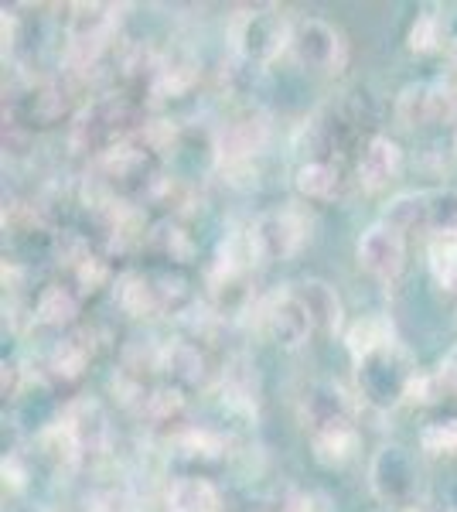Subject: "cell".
Here are the masks:
<instances>
[{
    "mask_svg": "<svg viewBox=\"0 0 457 512\" xmlns=\"http://www.w3.org/2000/svg\"><path fill=\"white\" fill-rule=\"evenodd\" d=\"M134 130H137V113H134V103L127 96H99L93 99L89 106H82L76 123H72V151L76 154H89V158H103L110 154L113 147L127 144L134 140Z\"/></svg>",
    "mask_w": 457,
    "mask_h": 512,
    "instance_id": "obj_1",
    "label": "cell"
},
{
    "mask_svg": "<svg viewBox=\"0 0 457 512\" xmlns=\"http://www.w3.org/2000/svg\"><path fill=\"white\" fill-rule=\"evenodd\" d=\"M120 11L116 4H72L69 21H65V65L72 72H89L103 59L110 41L120 28Z\"/></svg>",
    "mask_w": 457,
    "mask_h": 512,
    "instance_id": "obj_2",
    "label": "cell"
},
{
    "mask_svg": "<svg viewBox=\"0 0 457 512\" xmlns=\"http://www.w3.org/2000/svg\"><path fill=\"white\" fill-rule=\"evenodd\" d=\"M355 379H359V393L369 407L393 410L403 400H410V390L417 383V369H413L403 345L393 342L389 349L355 362Z\"/></svg>",
    "mask_w": 457,
    "mask_h": 512,
    "instance_id": "obj_3",
    "label": "cell"
},
{
    "mask_svg": "<svg viewBox=\"0 0 457 512\" xmlns=\"http://www.w3.org/2000/svg\"><path fill=\"white\" fill-rule=\"evenodd\" d=\"M290 28L294 24L280 18L273 7H246V11H236L229 21L232 52L249 69L270 65L284 48H290Z\"/></svg>",
    "mask_w": 457,
    "mask_h": 512,
    "instance_id": "obj_4",
    "label": "cell"
},
{
    "mask_svg": "<svg viewBox=\"0 0 457 512\" xmlns=\"http://www.w3.org/2000/svg\"><path fill=\"white\" fill-rule=\"evenodd\" d=\"M116 301L134 318H161L178 315L191 301L185 280L171 274H154V270H130L116 280Z\"/></svg>",
    "mask_w": 457,
    "mask_h": 512,
    "instance_id": "obj_5",
    "label": "cell"
},
{
    "mask_svg": "<svg viewBox=\"0 0 457 512\" xmlns=\"http://www.w3.org/2000/svg\"><path fill=\"white\" fill-rule=\"evenodd\" d=\"M297 414H301L304 431L311 434V444L359 431L355 427V400L331 379H314L304 386L301 400H297Z\"/></svg>",
    "mask_w": 457,
    "mask_h": 512,
    "instance_id": "obj_6",
    "label": "cell"
},
{
    "mask_svg": "<svg viewBox=\"0 0 457 512\" xmlns=\"http://www.w3.org/2000/svg\"><path fill=\"white\" fill-rule=\"evenodd\" d=\"M58 431H62L65 441H69L76 465H86V461L93 465V461L106 458V451H110V441H113L110 417H106L103 403L93 400V396L72 400L69 407H65Z\"/></svg>",
    "mask_w": 457,
    "mask_h": 512,
    "instance_id": "obj_7",
    "label": "cell"
},
{
    "mask_svg": "<svg viewBox=\"0 0 457 512\" xmlns=\"http://www.w3.org/2000/svg\"><path fill=\"white\" fill-rule=\"evenodd\" d=\"M290 52H294V59L301 62L304 69L328 72V76L342 72L348 62V45H345L342 31L321 18L294 21V28H290Z\"/></svg>",
    "mask_w": 457,
    "mask_h": 512,
    "instance_id": "obj_8",
    "label": "cell"
},
{
    "mask_svg": "<svg viewBox=\"0 0 457 512\" xmlns=\"http://www.w3.org/2000/svg\"><path fill=\"white\" fill-rule=\"evenodd\" d=\"M256 321H260V332L273 345H280V349H301L307 338L314 335V321L307 315L304 301L297 297L294 284L263 297L260 308H256Z\"/></svg>",
    "mask_w": 457,
    "mask_h": 512,
    "instance_id": "obj_9",
    "label": "cell"
},
{
    "mask_svg": "<svg viewBox=\"0 0 457 512\" xmlns=\"http://www.w3.org/2000/svg\"><path fill=\"white\" fill-rule=\"evenodd\" d=\"M369 489L386 506H410L420 492V472L413 454L400 444H386L369 465Z\"/></svg>",
    "mask_w": 457,
    "mask_h": 512,
    "instance_id": "obj_10",
    "label": "cell"
},
{
    "mask_svg": "<svg viewBox=\"0 0 457 512\" xmlns=\"http://www.w3.org/2000/svg\"><path fill=\"white\" fill-rule=\"evenodd\" d=\"M249 246H253L256 260L263 263H284L304 246V219L290 209H273L263 212L249 222L246 229Z\"/></svg>",
    "mask_w": 457,
    "mask_h": 512,
    "instance_id": "obj_11",
    "label": "cell"
},
{
    "mask_svg": "<svg viewBox=\"0 0 457 512\" xmlns=\"http://www.w3.org/2000/svg\"><path fill=\"white\" fill-rule=\"evenodd\" d=\"M457 117V103L444 79L437 82H413L396 99V120L403 130H420L430 123H444Z\"/></svg>",
    "mask_w": 457,
    "mask_h": 512,
    "instance_id": "obj_12",
    "label": "cell"
},
{
    "mask_svg": "<svg viewBox=\"0 0 457 512\" xmlns=\"http://www.w3.org/2000/svg\"><path fill=\"white\" fill-rule=\"evenodd\" d=\"M359 263L382 284H396L406 270V236L389 222H376L359 239Z\"/></svg>",
    "mask_w": 457,
    "mask_h": 512,
    "instance_id": "obj_13",
    "label": "cell"
},
{
    "mask_svg": "<svg viewBox=\"0 0 457 512\" xmlns=\"http://www.w3.org/2000/svg\"><path fill=\"white\" fill-rule=\"evenodd\" d=\"M11 127L45 130L69 113V93L55 82H31L21 93H11Z\"/></svg>",
    "mask_w": 457,
    "mask_h": 512,
    "instance_id": "obj_14",
    "label": "cell"
},
{
    "mask_svg": "<svg viewBox=\"0 0 457 512\" xmlns=\"http://www.w3.org/2000/svg\"><path fill=\"white\" fill-rule=\"evenodd\" d=\"M267 134H270L267 113L256 110V106H246V110H239L236 117L226 120V127L219 130L215 154H219L222 164L236 168V164H246L263 144H267Z\"/></svg>",
    "mask_w": 457,
    "mask_h": 512,
    "instance_id": "obj_15",
    "label": "cell"
},
{
    "mask_svg": "<svg viewBox=\"0 0 457 512\" xmlns=\"http://www.w3.org/2000/svg\"><path fill=\"white\" fill-rule=\"evenodd\" d=\"M157 373H161L164 386L188 393L205 383V355L191 342H164L157 349Z\"/></svg>",
    "mask_w": 457,
    "mask_h": 512,
    "instance_id": "obj_16",
    "label": "cell"
},
{
    "mask_svg": "<svg viewBox=\"0 0 457 512\" xmlns=\"http://www.w3.org/2000/svg\"><path fill=\"white\" fill-rule=\"evenodd\" d=\"M403 168V151L396 140L389 137H369V144L362 147V158H359V185L365 192H382L396 181Z\"/></svg>",
    "mask_w": 457,
    "mask_h": 512,
    "instance_id": "obj_17",
    "label": "cell"
},
{
    "mask_svg": "<svg viewBox=\"0 0 457 512\" xmlns=\"http://www.w3.org/2000/svg\"><path fill=\"white\" fill-rule=\"evenodd\" d=\"M294 188L307 202H338L345 195V171L338 161H314L307 158L294 171Z\"/></svg>",
    "mask_w": 457,
    "mask_h": 512,
    "instance_id": "obj_18",
    "label": "cell"
},
{
    "mask_svg": "<svg viewBox=\"0 0 457 512\" xmlns=\"http://www.w3.org/2000/svg\"><path fill=\"white\" fill-rule=\"evenodd\" d=\"M437 216V195L434 192H403L382 212V222L396 226L400 233H434Z\"/></svg>",
    "mask_w": 457,
    "mask_h": 512,
    "instance_id": "obj_19",
    "label": "cell"
},
{
    "mask_svg": "<svg viewBox=\"0 0 457 512\" xmlns=\"http://www.w3.org/2000/svg\"><path fill=\"white\" fill-rule=\"evenodd\" d=\"M297 297L304 301L307 315L314 321V332L324 335H335L345 321V308H342V297L335 294V287L324 284V280H301L294 284Z\"/></svg>",
    "mask_w": 457,
    "mask_h": 512,
    "instance_id": "obj_20",
    "label": "cell"
},
{
    "mask_svg": "<svg viewBox=\"0 0 457 512\" xmlns=\"http://www.w3.org/2000/svg\"><path fill=\"white\" fill-rule=\"evenodd\" d=\"M222 396L232 410H243V414H256V403H260V379H256V366L246 359V355H236V359L226 366L222 373Z\"/></svg>",
    "mask_w": 457,
    "mask_h": 512,
    "instance_id": "obj_21",
    "label": "cell"
},
{
    "mask_svg": "<svg viewBox=\"0 0 457 512\" xmlns=\"http://www.w3.org/2000/svg\"><path fill=\"white\" fill-rule=\"evenodd\" d=\"M219 489L205 475H181L168 489V512H219Z\"/></svg>",
    "mask_w": 457,
    "mask_h": 512,
    "instance_id": "obj_22",
    "label": "cell"
},
{
    "mask_svg": "<svg viewBox=\"0 0 457 512\" xmlns=\"http://www.w3.org/2000/svg\"><path fill=\"white\" fill-rule=\"evenodd\" d=\"M393 342H396L393 321L382 318V315L359 318L352 328H348V335H345V345H348V352H352L355 362H362V359H369V355L389 349Z\"/></svg>",
    "mask_w": 457,
    "mask_h": 512,
    "instance_id": "obj_23",
    "label": "cell"
},
{
    "mask_svg": "<svg viewBox=\"0 0 457 512\" xmlns=\"http://www.w3.org/2000/svg\"><path fill=\"white\" fill-rule=\"evenodd\" d=\"M76 315H79V297L65 284L45 287L35 304V321H41V325H48V328H69L72 321H76Z\"/></svg>",
    "mask_w": 457,
    "mask_h": 512,
    "instance_id": "obj_24",
    "label": "cell"
},
{
    "mask_svg": "<svg viewBox=\"0 0 457 512\" xmlns=\"http://www.w3.org/2000/svg\"><path fill=\"white\" fill-rule=\"evenodd\" d=\"M89 345L82 335H72V338H62V342L55 345L52 355H48V373L55 379H62V383H69V379H79L86 373V362H89Z\"/></svg>",
    "mask_w": 457,
    "mask_h": 512,
    "instance_id": "obj_25",
    "label": "cell"
},
{
    "mask_svg": "<svg viewBox=\"0 0 457 512\" xmlns=\"http://www.w3.org/2000/svg\"><path fill=\"white\" fill-rule=\"evenodd\" d=\"M430 270L447 294H457V239L437 236L430 246Z\"/></svg>",
    "mask_w": 457,
    "mask_h": 512,
    "instance_id": "obj_26",
    "label": "cell"
},
{
    "mask_svg": "<svg viewBox=\"0 0 457 512\" xmlns=\"http://www.w3.org/2000/svg\"><path fill=\"white\" fill-rule=\"evenodd\" d=\"M440 41H444V24H440V14H434V11L417 14L410 35H406V45H410V52L427 55V52H434Z\"/></svg>",
    "mask_w": 457,
    "mask_h": 512,
    "instance_id": "obj_27",
    "label": "cell"
},
{
    "mask_svg": "<svg viewBox=\"0 0 457 512\" xmlns=\"http://www.w3.org/2000/svg\"><path fill=\"white\" fill-rule=\"evenodd\" d=\"M420 448L427 454H444V458H457V417L437 420V424L420 431Z\"/></svg>",
    "mask_w": 457,
    "mask_h": 512,
    "instance_id": "obj_28",
    "label": "cell"
},
{
    "mask_svg": "<svg viewBox=\"0 0 457 512\" xmlns=\"http://www.w3.org/2000/svg\"><path fill=\"white\" fill-rule=\"evenodd\" d=\"M130 509H134V502H130V495L120 489L99 492L93 499V506H89V512H130Z\"/></svg>",
    "mask_w": 457,
    "mask_h": 512,
    "instance_id": "obj_29",
    "label": "cell"
},
{
    "mask_svg": "<svg viewBox=\"0 0 457 512\" xmlns=\"http://www.w3.org/2000/svg\"><path fill=\"white\" fill-rule=\"evenodd\" d=\"M437 383L444 386V390L457 393V345H454L451 352L444 355V362H440V369H437Z\"/></svg>",
    "mask_w": 457,
    "mask_h": 512,
    "instance_id": "obj_30",
    "label": "cell"
},
{
    "mask_svg": "<svg viewBox=\"0 0 457 512\" xmlns=\"http://www.w3.org/2000/svg\"><path fill=\"white\" fill-rule=\"evenodd\" d=\"M21 379H24V369H21V362H18V359L4 362V396H7V400H18Z\"/></svg>",
    "mask_w": 457,
    "mask_h": 512,
    "instance_id": "obj_31",
    "label": "cell"
},
{
    "mask_svg": "<svg viewBox=\"0 0 457 512\" xmlns=\"http://www.w3.org/2000/svg\"><path fill=\"white\" fill-rule=\"evenodd\" d=\"M406 512H417V509H406Z\"/></svg>",
    "mask_w": 457,
    "mask_h": 512,
    "instance_id": "obj_32",
    "label": "cell"
}]
</instances>
